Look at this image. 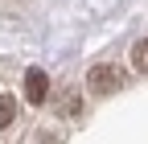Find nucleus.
<instances>
[{
    "instance_id": "f257e3e1",
    "label": "nucleus",
    "mask_w": 148,
    "mask_h": 144,
    "mask_svg": "<svg viewBox=\"0 0 148 144\" xmlns=\"http://www.w3.org/2000/svg\"><path fill=\"white\" fill-rule=\"evenodd\" d=\"M86 86H90V91H99V95H111V91L119 86V70H111V66H95V70L86 74Z\"/></svg>"
},
{
    "instance_id": "f03ea898",
    "label": "nucleus",
    "mask_w": 148,
    "mask_h": 144,
    "mask_svg": "<svg viewBox=\"0 0 148 144\" xmlns=\"http://www.w3.org/2000/svg\"><path fill=\"white\" fill-rule=\"evenodd\" d=\"M25 99L29 103H45L49 99V78H45V70H29V74H25Z\"/></svg>"
},
{
    "instance_id": "7ed1b4c3",
    "label": "nucleus",
    "mask_w": 148,
    "mask_h": 144,
    "mask_svg": "<svg viewBox=\"0 0 148 144\" xmlns=\"http://www.w3.org/2000/svg\"><path fill=\"white\" fill-rule=\"evenodd\" d=\"M12 115H16L12 95H0V128H8V123H12Z\"/></svg>"
},
{
    "instance_id": "20e7f679",
    "label": "nucleus",
    "mask_w": 148,
    "mask_h": 144,
    "mask_svg": "<svg viewBox=\"0 0 148 144\" xmlns=\"http://www.w3.org/2000/svg\"><path fill=\"white\" fill-rule=\"evenodd\" d=\"M132 62H136V70H144V74H148V41H136V49H132Z\"/></svg>"
}]
</instances>
